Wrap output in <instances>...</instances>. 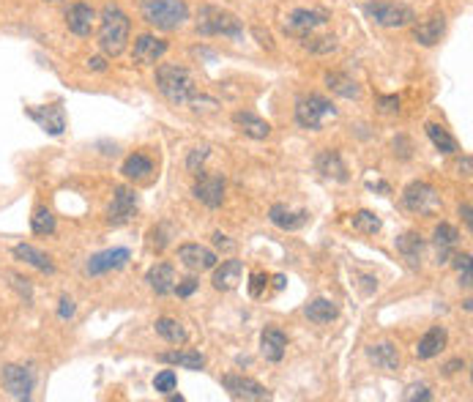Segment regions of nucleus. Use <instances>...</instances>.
<instances>
[{
  "mask_svg": "<svg viewBox=\"0 0 473 402\" xmlns=\"http://www.w3.org/2000/svg\"><path fill=\"white\" fill-rule=\"evenodd\" d=\"M284 285H287V279H284L282 274H276V276H274V287H276V290H282Z\"/></svg>",
  "mask_w": 473,
  "mask_h": 402,
  "instance_id": "nucleus-54",
  "label": "nucleus"
},
{
  "mask_svg": "<svg viewBox=\"0 0 473 402\" xmlns=\"http://www.w3.org/2000/svg\"><path fill=\"white\" fill-rule=\"evenodd\" d=\"M337 115V107L317 96V93H309V96H301L295 102V123L306 132H320L323 129V121L326 118H334Z\"/></svg>",
  "mask_w": 473,
  "mask_h": 402,
  "instance_id": "nucleus-5",
  "label": "nucleus"
},
{
  "mask_svg": "<svg viewBox=\"0 0 473 402\" xmlns=\"http://www.w3.org/2000/svg\"><path fill=\"white\" fill-rule=\"evenodd\" d=\"M66 25L74 36H90L96 25V11L88 3H71L66 11Z\"/></svg>",
  "mask_w": 473,
  "mask_h": 402,
  "instance_id": "nucleus-17",
  "label": "nucleus"
},
{
  "mask_svg": "<svg viewBox=\"0 0 473 402\" xmlns=\"http://www.w3.org/2000/svg\"><path fill=\"white\" fill-rule=\"evenodd\" d=\"M211 156V148L208 145H197V148H192L189 151V156H186V170L189 173H200V167L206 165V159Z\"/></svg>",
  "mask_w": 473,
  "mask_h": 402,
  "instance_id": "nucleus-39",
  "label": "nucleus"
},
{
  "mask_svg": "<svg viewBox=\"0 0 473 402\" xmlns=\"http://www.w3.org/2000/svg\"><path fill=\"white\" fill-rule=\"evenodd\" d=\"M397 252L402 255V260H405L411 268H422L427 246H424L422 235H416V233H405V235H400V238H397Z\"/></svg>",
  "mask_w": 473,
  "mask_h": 402,
  "instance_id": "nucleus-23",
  "label": "nucleus"
},
{
  "mask_svg": "<svg viewBox=\"0 0 473 402\" xmlns=\"http://www.w3.org/2000/svg\"><path fill=\"white\" fill-rule=\"evenodd\" d=\"M129 249L126 246H112V249H104V252H99V255H93L88 263H85V271L90 274V276H101V274H107V271H118V268H123L126 263H129Z\"/></svg>",
  "mask_w": 473,
  "mask_h": 402,
  "instance_id": "nucleus-11",
  "label": "nucleus"
},
{
  "mask_svg": "<svg viewBox=\"0 0 473 402\" xmlns=\"http://www.w3.org/2000/svg\"><path fill=\"white\" fill-rule=\"evenodd\" d=\"M380 110L383 113H397L400 110V99L397 96H380Z\"/></svg>",
  "mask_w": 473,
  "mask_h": 402,
  "instance_id": "nucleus-48",
  "label": "nucleus"
},
{
  "mask_svg": "<svg viewBox=\"0 0 473 402\" xmlns=\"http://www.w3.org/2000/svg\"><path fill=\"white\" fill-rule=\"evenodd\" d=\"M14 257L25 260L27 265L38 268L41 274H52V271H55L52 257H49V255H44V252H38V249H36V246H30V244H16V246H14Z\"/></svg>",
  "mask_w": 473,
  "mask_h": 402,
  "instance_id": "nucleus-29",
  "label": "nucleus"
},
{
  "mask_svg": "<svg viewBox=\"0 0 473 402\" xmlns=\"http://www.w3.org/2000/svg\"><path fill=\"white\" fill-rule=\"evenodd\" d=\"M175 386H178V378H175L173 370H162V373L154 378V389H156L159 394H170V392H175Z\"/></svg>",
  "mask_w": 473,
  "mask_h": 402,
  "instance_id": "nucleus-40",
  "label": "nucleus"
},
{
  "mask_svg": "<svg viewBox=\"0 0 473 402\" xmlns=\"http://www.w3.org/2000/svg\"><path fill=\"white\" fill-rule=\"evenodd\" d=\"M30 230L36 233V235H52L55 233V216H52V211L49 208H36V213H33V219H30Z\"/></svg>",
  "mask_w": 473,
  "mask_h": 402,
  "instance_id": "nucleus-37",
  "label": "nucleus"
},
{
  "mask_svg": "<svg viewBox=\"0 0 473 402\" xmlns=\"http://www.w3.org/2000/svg\"><path fill=\"white\" fill-rule=\"evenodd\" d=\"M167 47H170V44H167L165 38L151 36V33H143V36H137V41H134L132 58H134V63H140V66H156V63L165 58Z\"/></svg>",
  "mask_w": 473,
  "mask_h": 402,
  "instance_id": "nucleus-13",
  "label": "nucleus"
},
{
  "mask_svg": "<svg viewBox=\"0 0 473 402\" xmlns=\"http://www.w3.org/2000/svg\"><path fill=\"white\" fill-rule=\"evenodd\" d=\"M27 115L52 137L66 132V113L60 104H44V107H27Z\"/></svg>",
  "mask_w": 473,
  "mask_h": 402,
  "instance_id": "nucleus-14",
  "label": "nucleus"
},
{
  "mask_svg": "<svg viewBox=\"0 0 473 402\" xmlns=\"http://www.w3.org/2000/svg\"><path fill=\"white\" fill-rule=\"evenodd\" d=\"M159 362L175 364V367H184V370H203L206 367V359L197 351H170V353H162Z\"/></svg>",
  "mask_w": 473,
  "mask_h": 402,
  "instance_id": "nucleus-31",
  "label": "nucleus"
},
{
  "mask_svg": "<svg viewBox=\"0 0 473 402\" xmlns=\"http://www.w3.org/2000/svg\"><path fill=\"white\" fill-rule=\"evenodd\" d=\"M121 173H123L126 178H148V176L154 173V162H151L145 154H132V156L123 162Z\"/></svg>",
  "mask_w": 473,
  "mask_h": 402,
  "instance_id": "nucleus-34",
  "label": "nucleus"
},
{
  "mask_svg": "<svg viewBox=\"0 0 473 402\" xmlns=\"http://www.w3.org/2000/svg\"><path fill=\"white\" fill-rule=\"evenodd\" d=\"M156 334L165 337L170 345H184V342L189 340L186 329H184L178 320H173V318H159V320H156Z\"/></svg>",
  "mask_w": 473,
  "mask_h": 402,
  "instance_id": "nucleus-33",
  "label": "nucleus"
},
{
  "mask_svg": "<svg viewBox=\"0 0 473 402\" xmlns=\"http://www.w3.org/2000/svg\"><path fill=\"white\" fill-rule=\"evenodd\" d=\"M304 315H306L309 320H315V323H331V320H337L339 307H337L334 301H328V298H315V301L306 304Z\"/></svg>",
  "mask_w": 473,
  "mask_h": 402,
  "instance_id": "nucleus-30",
  "label": "nucleus"
},
{
  "mask_svg": "<svg viewBox=\"0 0 473 402\" xmlns=\"http://www.w3.org/2000/svg\"><path fill=\"white\" fill-rule=\"evenodd\" d=\"M454 268L463 274V285L471 287V255H457L454 257Z\"/></svg>",
  "mask_w": 473,
  "mask_h": 402,
  "instance_id": "nucleus-43",
  "label": "nucleus"
},
{
  "mask_svg": "<svg viewBox=\"0 0 473 402\" xmlns=\"http://www.w3.org/2000/svg\"><path fill=\"white\" fill-rule=\"evenodd\" d=\"M350 224H353V230H359V233H364V235H375V233L383 227L380 216L372 213V211H359V213H353Z\"/></svg>",
  "mask_w": 473,
  "mask_h": 402,
  "instance_id": "nucleus-36",
  "label": "nucleus"
},
{
  "mask_svg": "<svg viewBox=\"0 0 473 402\" xmlns=\"http://www.w3.org/2000/svg\"><path fill=\"white\" fill-rule=\"evenodd\" d=\"M233 123H236L246 137H252V140H265L271 134V123L263 121L260 115L249 113V110H238L236 115H233Z\"/></svg>",
  "mask_w": 473,
  "mask_h": 402,
  "instance_id": "nucleus-25",
  "label": "nucleus"
},
{
  "mask_svg": "<svg viewBox=\"0 0 473 402\" xmlns=\"http://www.w3.org/2000/svg\"><path fill=\"white\" fill-rule=\"evenodd\" d=\"M460 216H463V222H465V227H468V230H471V227H473L471 202H463V205H460Z\"/></svg>",
  "mask_w": 473,
  "mask_h": 402,
  "instance_id": "nucleus-53",
  "label": "nucleus"
},
{
  "mask_svg": "<svg viewBox=\"0 0 473 402\" xmlns=\"http://www.w3.org/2000/svg\"><path fill=\"white\" fill-rule=\"evenodd\" d=\"M301 44H304V49H309V52H315V55H328V52H334L337 49V38L334 36H306V38H301Z\"/></svg>",
  "mask_w": 473,
  "mask_h": 402,
  "instance_id": "nucleus-38",
  "label": "nucleus"
},
{
  "mask_svg": "<svg viewBox=\"0 0 473 402\" xmlns=\"http://www.w3.org/2000/svg\"><path fill=\"white\" fill-rule=\"evenodd\" d=\"M427 137L433 140V145L441 151V154H457V140L441 126V123H427Z\"/></svg>",
  "mask_w": 473,
  "mask_h": 402,
  "instance_id": "nucleus-35",
  "label": "nucleus"
},
{
  "mask_svg": "<svg viewBox=\"0 0 473 402\" xmlns=\"http://www.w3.org/2000/svg\"><path fill=\"white\" fill-rule=\"evenodd\" d=\"M197 285H200V282H197L195 276H189V279H181V282H175V290H173V293H178L181 298H189V296H192V293L197 290Z\"/></svg>",
  "mask_w": 473,
  "mask_h": 402,
  "instance_id": "nucleus-44",
  "label": "nucleus"
},
{
  "mask_svg": "<svg viewBox=\"0 0 473 402\" xmlns=\"http://www.w3.org/2000/svg\"><path fill=\"white\" fill-rule=\"evenodd\" d=\"M222 386L225 392L233 397V400H243V402H263V400H271L268 389L246 375H238V373H230L222 378Z\"/></svg>",
  "mask_w": 473,
  "mask_h": 402,
  "instance_id": "nucleus-9",
  "label": "nucleus"
},
{
  "mask_svg": "<svg viewBox=\"0 0 473 402\" xmlns=\"http://www.w3.org/2000/svg\"><path fill=\"white\" fill-rule=\"evenodd\" d=\"M129 30H132V22H129L126 11L118 3H104L101 14H99V47H101V52L110 58H118L126 49Z\"/></svg>",
  "mask_w": 473,
  "mask_h": 402,
  "instance_id": "nucleus-2",
  "label": "nucleus"
},
{
  "mask_svg": "<svg viewBox=\"0 0 473 402\" xmlns=\"http://www.w3.org/2000/svg\"><path fill=\"white\" fill-rule=\"evenodd\" d=\"M265 285H268V276L263 271H252V276H249V296L252 298H260L263 290H265Z\"/></svg>",
  "mask_w": 473,
  "mask_h": 402,
  "instance_id": "nucleus-42",
  "label": "nucleus"
},
{
  "mask_svg": "<svg viewBox=\"0 0 473 402\" xmlns=\"http://www.w3.org/2000/svg\"><path fill=\"white\" fill-rule=\"evenodd\" d=\"M156 88L159 93L170 102V104H200V102H208V104H217L214 99H206L197 85H195V77L189 74V69L178 66V63H162L156 69Z\"/></svg>",
  "mask_w": 473,
  "mask_h": 402,
  "instance_id": "nucleus-1",
  "label": "nucleus"
},
{
  "mask_svg": "<svg viewBox=\"0 0 473 402\" xmlns=\"http://www.w3.org/2000/svg\"><path fill=\"white\" fill-rule=\"evenodd\" d=\"M323 25H328V14L323 8H295L284 19V33H290L301 41V38L312 36L315 30H320Z\"/></svg>",
  "mask_w": 473,
  "mask_h": 402,
  "instance_id": "nucleus-8",
  "label": "nucleus"
},
{
  "mask_svg": "<svg viewBox=\"0 0 473 402\" xmlns=\"http://www.w3.org/2000/svg\"><path fill=\"white\" fill-rule=\"evenodd\" d=\"M195 27L200 36H228V38H241L243 36V25L233 11L222 8V5H200Z\"/></svg>",
  "mask_w": 473,
  "mask_h": 402,
  "instance_id": "nucleus-4",
  "label": "nucleus"
},
{
  "mask_svg": "<svg viewBox=\"0 0 473 402\" xmlns=\"http://www.w3.org/2000/svg\"><path fill=\"white\" fill-rule=\"evenodd\" d=\"M284 351H287V334L282 329H274V326L263 329V334H260V353L268 362L276 364V362L284 359Z\"/></svg>",
  "mask_w": 473,
  "mask_h": 402,
  "instance_id": "nucleus-19",
  "label": "nucleus"
},
{
  "mask_svg": "<svg viewBox=\"0 0 473 402\" xmlns=\"http://www.w3.org/2000/svg\"><path fill=\"white\" fill-rule=\"evenodd\" d=\"M268 219H271V224H276L279 230L293 233V230H301V227L309 222V211H304V208H290L287 202H276V205H271Z\"/></svg>",
  "mask_w": 473,
  "mask_h": 402,
  "instance_id": "nucleus-16",
  "label": "nucleus"
},
{
  "mask_svg": "<svg viewBox=\"0 0 473 402\" xmlns=\"http://www.w3.org/2000/svg\"><path fill=\"white\" fill-rule=\"evenodd\" d=\"M241 274H243V263L241 260H225L217 271H214V287L217 290H236L238 282H241Z\"/></svg>",
  "mask_w": 473,
  "mask_h": 402,
  "instance_id": "nucleus-26",
  "label": "nucleus"
},
{
  "mask_svg": "<svg viewBox=\"0 0 473 402\" xmlns=\"http://www.w3.org/2000/svg\"><path fill=\"white\" fill-rule=\"evenodd\" d=\"M326 85H328L331 93H337L342 99H359L361 96V85L350 74H342V71H328L326 74Z\"/></svg>",
  "mask_w": 473,
  "mask_h": 402,
  "instance_id": "nucleus-27",
  "label": "nucleus"
},
{
  "mask_svg": "<svg viewBox=\"0 0 473 402\" xmlns=\"http://www.w3.org/2000/svg\"><path fill=\"white\" fill-rule=\"evenodd\" d=\"M405 400L408 402H413V400L430 402L433 400V394H430V389H427V386H411V389H408V394H405Z\"/></svg>",
  "mask_w": 473,
  "mask_h": 402,
  "instance_id": "nucleus-45",
  "label": "nucleus"
},
{
  "mask_svg": "<svg viewBox=\"0 0 473 402\" xmlns=\"http://www.w3.org/2000/svg\"><path fill=\"white\" fill-rule=\"evenodd\" d=\"M214 246H217L219 252H233V249H236V241H230L225 233H214Z\"/></svg>",
  "mask_w": 473,
  "mask_h": 402,
  "instance_id": "nucleus-46",
  "label": "nucleus"
},
{
  "mask_svg": "<svg viewBox=\"0 0 473 402\" xmlns=\"http://www.w3.org/2000/svg\"><path fill=\"white\" fill-rule=\"evenodd\" d=\"M402 202L408 211L413 213H422V216H430L435 211H441V198L435 192V187H430L427 181H413L405 187L402 192Z\"/></svg>",
  "mask_w": 473,
  "mask_h": 402,
  "instance_id": "nucleus-7",
  "label": "nucleus"
},
{
  "mask_svg": "<svg viewBox=\"0 0 473 402\" xmlns=\"http://www.w3.org/2000/svg\"><path fill=\"white\" fill-rule=\"evenodd\" d=\"M367 356H369L378 367H383V370H397V367H400V353H397V348H394L391 342L367 348Z\"/></svg>",
  "mask_w": 473,
  "mask_h": 402,
  "instance_id": "nucleus-32",
  "label": "nucleus"
},
{
  "mask_svg": "<svg viewBox=\"0 0 473 402\" xmlns=\"http://www.w3.org/2000/svg\"><path fill=\"white\" fill-rule=\"evenodd\" d=\"M315 167H317V173H323L331 181H348V167H345L339 151H334V148L320 151L317 159H315Z\"/></svg>",
  "mask_w": 473,
  "mask_h": 402,
  "instance_id": "nucleus-22",
  "label": "nucleus"
},
{
  "mask_svg": "<svg viewBox=\"0 0 473 402\" xmlns=\"http://www.w3.org/2000/svg\"><path fill=\"white\" fill-rule=\"evenodd\" d=\"M460 370H465V362H463V359H454V362H449V364L444 367L446 375H454V373H460Z\"/></svg>",
  "mask_w": 473,
  "mask_h": 402,
  "instance_id": "nucleus-52",
  "label": "nucleus"
},
{
  "mask_svg": "<svg viewBox=\"0 0 473 402\" xmlns=\"http://www.w3.org/2000/svg\"><path fill=\"white\" fill-rule=\"evenodd\" d=\"M457 244H460V233H457V227H452V224L441 222V224L435 227L438 263H449V255H452V249H457Z\"/></svg>",
  "mask_w": 473,
  "mask_h": 402,
  "instance_id": "nucleus-28",
  "label": "nucleus"
},
{
  "mask_svg": "<svg viewBox=\"0 0 473 402\" xmlns=\"http://www.w3.org/2000/svg\"><path fill=\"white\" fill-rule=\"evenodd\" d=\"M148 244H151V249H154V252H165V246L170 244V238H167V227H165V224L154 227V230L148 233Z\"/></svg>",
  "mask_w": 473,
  "mask_h": 402,
  "instance_id": "nucleus-41",
  "label": "nucleus"
},
{
  "mask_svg": "<svg viewBox=\"0 0 473 402\" xmlns=\"http://www.w3.org/2000/svg\"><path fill=\"white\" fill-rule=\"evenodd\" d=\"M145 282L151 285V290L156 293V296H170L173 290H175V268L170 265V263H156V265H151L148 268V274H145Z\"/></svg>",
  "mask_w": 473,
  "mask_h": 402,
  "instance_id": "nucleus-18",
  "label": "nucleus"
},
{
  "mask_svg": "<svg viewBox=\"0 0 473 402\" xmlns=\"http://www.w3.org/2000/svg\"><path fill=\"white\" fill-rule=\"evenodd\" d=\"M134 213H137V192L129 187H118L112 195V202H110V211H107V222L126 224L134 219Z\"/></svg>",
  "mask_w": 473,
  "mask_h": 402,
  "instance_id": "nucleus-12",
  "label": "nucleus"
},
{
  "mask_svg": "<svg viewBox=\"0 0 473 402\" xmlns=\"http://www.w3.org/2000/svg\"><path fill=\"white\" fill-rule=\"evenodd\" d=\"M364 11L383 27H405L413 22V8L405 3H394V0H369L364 5Z\"/></svg>",
  "mask_w": 473,
  "mask_h": 402,
  "instance_id": "nucleus-6",
  "label": "nucleus"
},
{
  "mask_svg": "<svg viewBox=\"0 0 473 402\" xmlns=\"http://www.w3.org/2000/svg\"><path fill=\"white\" fill-rule=\"evenodd\" d=\"M0 378H3L5 392H8L14 400H30V392H33V373H30L27 367L5 364V367L0 370Z\"/></svg>",
  "mask_w": 473,
  "mask_h": 402,
  "instance_id": "nucleus-10",
  "label": "nucleus"
},
{
  "mask_svg": "<svg viewBox=\"0 0 473 402\" xmlns=\"http://www.w3.org/2000/svg\"><path fill=\"white\" fill-rule=\"evenodd\" d=\"M140 14L156 30H178L189 19V5L184 0H140Z\"/></svg>",
  "mask_w": 473,
  "mask_h": 402,
  "instance_id": "nucleus-3",
  "label": "nucleus"
},
{
  "mask_svg": "<svg viewBox=\"0 0 473 402\" xmlns=\"http://www.w3.org/2000/svg\"><path fill=\"white\" fill-rule=\"evenodd\" d=\"M88 69H93V71H104V69H107V60H104V58H99V55H93V58H88Z\"/></svg>",
  "mask_w": 473,
  "mask_h": 402,
  "instance_id": "nucleus-51",
  "label": "nucleus"
},
{
  "mask_svg": "<svg viewBox=\"0 0 473 402\" xmlns=\"http://www.w3.org/2000/svg\"><path fill=\"white\" fill-rule=\"evenodd\" d=\"M254 36L260 38V47H265V49H274V38H271V33H268V30L263 33V27H254Z\"/></svg>",
  "mask_w": 473,
  "mask_h": 402,
  "instance_id": "nucleus-50",
  "label": "nucleus"
},
{
  "mask_svg": "<svg viewBox=\"0 0 473 402\" xmlns=\"http://www.w3.org/2000/svg\"><path fill=\"white\" fill-rule=\"evenodd\" d=\"M58 315H60L63 320H69V318L74 315V301H71V298H60V309H58Z\"/></svg>",
  "mask_w": 473,
  "mask_h": 402,
  "instance_id": "nucleus-49",
  "label": "nucleus"
},
{
  "mask_svg": "<svg viewBox=\"0 0 473 402\" xmlns=\"http://www.w3.org/2000/svg\"><path fill=\"white\" fill-rule=\"evenodd\" d=\"M195 198L208 208H219L225 202V181L219 176H203L195 184Z\"/></svg>",
  "mask_w": 473,
  "mask_h": 402,
  "instance_id": "nucleus-20",
  "label": "nucleus"
},
{
  "mask_svg": "<svg viewBox=\"0 0 473 402\" xmlns=\"http://www.w3.org/2000/svg\"><path fill=\"white\" fill-rule=\"evenodd\" d=\"M446 342H449L446 329H444V326H433V329L419 340V345H416V356H419V359H435V356H441V353H444Z\"/></svg>",
  "mask_w": 473,
  "mask_h": 402,
  "instance_id": "nucleus-24",
  "label": "nucleus"
},
{
  "mask_svg": "<svg viewBox=\"0 0 473 402\" xmlns=\"http://www.w3.org/2000/svg\"><path fill=\"white\" fill-rule=\"evenodd\" d=\"M178 260L189 268V271H211L217 268V252L208 249V246H200V244H184L178 246Z\"/></svg>",
  "mask_w": 473,
  "mask_h": 402,
  "instance_id": "nucleus-15",
  "label": "nucleus"
},
{
  "mask_svg": "<svg viewBox=\"0 0 473 402\" xmlns=\"http://www.w3.org/2000/svg\"><path fill=\"white\" fill-rule=\"evenodd\" d=\"M394 154H400L402 159H411V143H408V137H397L394 140Z\"/></svg>",
  "mask_w": 473,
  "mask_h": 402,
  "instance_id": "nucleus-47",
  "label": "nucleus"
},
{
  "mask_svg": "<svg viewBox=\"0 0 473 402\" xmlns=\"http://www.w3.org/2000/svg\"><path fill=\"white\" fill-rule=\"evenodd\" d=\"M369 189H378V192H386L389 195V184H369Z\"/></svg>",
  "mask_w": 473,
  "mask_h": 402,
  "instance_id": "nucleus-55",
  "label": "nucleus"
},
{
  "mask_svg": "<svg viewBox=\"0 0 473 402\" xmlns=\"http://www.w3.org/2000/svg\"><path fill=\"white\" fill-rule=\"evenodd\" d=\"M444 33H446V19H444L441 14L427 16V19H422L419 25H413V38H416L422 47H435V44L444 38Z\"/></svg>",
  "mask_w": 473,
  "mask_h": 402,
  "instance_id": "nucleus-21",
  "label": "nucleus"
}]
</instances>
